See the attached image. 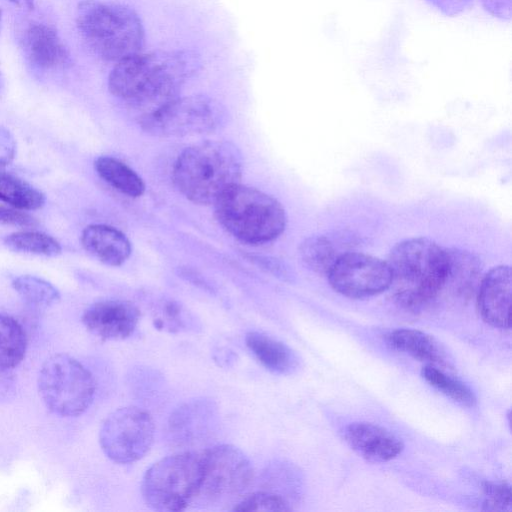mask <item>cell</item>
Segmentation results:
<instances>
[{
  "label": "cell",
  "mask_w": 512,
  "mask_h": 512,
  "mask_svg": "<svg viewBox=\"0 0 512 512\" xmlns=\"http://www.w3.org/2000/svg\"><path fill=\"white\" fill-rule=\"evenodd\" d=\"M511 269L507 265L492 268L480 281L477 305L489 325L510 328Z\"/></svg>",
  "instance_id": "obj_14"
},
{
  "label": "cell",
  "mask_w": 512,
  "mask_h": 512,
  "mask_svg": "<svg viewBox=\"0 0 512 512\" xmlns=\"http://www.w3.org/2000/svg\"><path fill=\"white\" fill-rule=\"evenodd\" d=\"M396 298L406 306H419L444 288L447 250L427 238H411L396 244L387 261Z\"/></svg>",
  "instance_id": "obj_4"
},
{
  "label": "cell",
  "mask_w": 512,
  "mask_h": 512,
  "mask_svg": "<svg viewBox=\"0 0 512 512\" xmlns=\"http://www.w3.org/2000/svg\"><path fill=\"white\" fill-rule=\"evenodd\" d=\"M5 245L14 250L45 256L61 253L60 243L53 237L37 231H18L4 239Z\"/></svg>",
  "instance_id": "obj_25"
},
{
  "label": "cell",
  "mask_w": 512,
  "mask_h": 512,
  "mask_svg": "<svg viewBox=\"0 0 512 512\" xmlns=\"http://www.w3.org/2000/svg\"><path fill=\"white\" fill-rule=\"evenodd\" d=\"M200 460V478L191 506H234L254 480L250 459L233 445L220 444L205 449L200 452Z\"/></svg>",
  "instance_id": "obj_6"
},
{
  "label": "cell",
  "mask_w": 512,
  "mask_h": 512,
  "mask_svg": "<svg viewBox=\"0 0 512 512\" xmlns=\"http://www.w3.org/2000/svg\"><path fill=\"white\" fill-rule=\"evenodd\" d=\"M227 121L224 107L204 95H190L166 102L140 117L141 128L157 137H183L213 133Z\"/></svg>",
  "instance_id": "obj_9"
},
{
  "label": "cell",
  "mask_w": 512,
  "mask_h": 512,
  "mask_svg": "<svg viewBox=\"0 0 512 512\" xmlns=\"http://www.w3.org/2000/svg\"><path fill=\"white\" fill-rule=\"evenodd\" d=\"M0 200L23 211L37 210L45 203V197L38 189L2 170H0Z\"/></svg>",
  "instance_id": "obj_23"
},
{
  "label": "cell",
  "mask_w": 512,
  "mask_h": 512,
  "mask_svg": "<svg viewBox=\"0 0 512 512\" xmlns=\"http://www.w3.org/2000/svg\"><path fill=\"white\" fill-rule=\"evenodd\" d=\"M0 223L18 226H33L36 224L33 217L26 213L0 207Z\"/></svg>",
  "instance_id": "obj_31"
},
{
  "label": "cell",
  "mask_w": 512,
  "mask_h": 512,
  "mask_svg": "<svg viewBox=\"0 0 512 512\" xmlns=\"http://www.w3.org/2000/svg\"><path fill=\"white\" fill-rule=\"evenodd\" d=\"M84 249L109 266L122 265L131 254V243L124 233L104 224H91L81 235Z\"/></svg>",
  "instance_id": "obj_17"
},
{
  "label": "cell",
  "mask_w": 512,
  "mask_h": 512,
  "mask_svg": "<svg viewBox=\"0 0 512 512\" xmlns=\"http://www.w3.org/2000/svg\"><path fill=\"white\" fill-rule=\"evenodd\" d=\"M10 1L13 2L16 5H20L22 0H10Z\"/></svg>",
  "instance_id": "obj_33"
},
{
  "label": "cell",
  "mask_w": 512,
  "mask_h": 512,
  "mask_svg": "<svg viewBox=\"0 0 512 512\" xmlns=\"http://www.w3.org/2000/svg\"><path fill=\"white\" fill-rule=\"evenodd\" d=\"M23 49L35 68L63 69L70 65V53L55 29L44 23H32L24 32Z\"/></svg>",
  "instance_id": "obj_15"
},
{
  "label": "cell",
  "mask_w": 512,
  "mask_h": 512,
  "mask_svg": "<svg viewBox=\"0 0 512 512\" xmlns=\"http://www.w3.org/2000/svg\"><path fill=\"white\" fill-rule=\"evenodd\" d=\"M198 64L195 53L188 50L141 51L114 65L108 89L143 115L176 98Z\"/></svg>",
  "instance_id": "obj_1"
},
{
  "label": "cell",
  "mask_w": 512,
  "mask_h": 512,
  "mask_svg": "<svg viewBox=\"0 0 512 512\" xmlns=\"http://www.w3.org/2000/svg\"><path fill=\"white\" fill-rule=\"evenodd\" d=\"M245 342L250 352L267 370L275 374H290L296 370L298 359L295 353L281 341L259 331H249Z\"/></svg>",
  "instance_id": "obj_18"
},
{
  "label": "cell",
  "mask_w": 512,
  "mask_h": 512,
  "mask_svg": "<svg viewBox=\"0 0 512 512\" xmlns=\"http://www.w3.org/2000/svg\"><path fill=\"white\" fill-rule=\"evenodd\" d=\"M483 489L486 496L483 504L484 510L501 511L510 509L511 491L508 485L485 482Z\"/></svg>",
  "instance_id": "obj_30"
},
{
  "label": "cell",
  "mask_w": 512,
  "mask_h": 512,
  "mask_svg": "<svg viewBox=\"0 0 512 512\" xmlns=\"http://www.w3.org/2000/svg\"><path fill=\"white\" fill-rule=\"evenodd\" d=\"M438 7L445 9H458L461 0H432Z\"/></svg>",
  "instance_id": "obj_32"
},
{
  "label": "cell",
  "mask_w": 512,
  "mask_h": 512,
  "mask_svg": "<svg viewBox=\"0 0 512 512\" xmlns=\"http://www.w3.org/2000/svg\"><path fill=\"white\" fill-rule=\"evenodd\" d=\"M332 288L349 298L379 294L391 285L387 261L360 252L343 254L327 273Z\"/></svg>",
  "instance_id": "obj_11"
},
{
  "label": "cell",
  "mask_w": 512,
  "mask_h": 512,
  "mask_svg": "<svg viewBox=\"0 0 512 512\" xmlns=\"http://www.w3.org/2000/svg\"><path fill=\"white\" fill-rule=\"evenodd\" d=\"M348 445L370 462H386L397 457L403 443L387 429L367 422H354L344 430Z\"/></svg>",
  "instance_id": "obj_16"
},
{
  "label": "cell",
  "mask_w": 512,
  "mask_h": 512,
  "mask_svg": "<svg viewBox=\"0 0 512 512\" xmlns=\"http://www.w3.org/2000/svg\"><path fill=\"white\" fill-rule=\"evenodd\" d=\"M422 376L431 386L461 405L467 407L475 405L476 397L471 389L442 370L428 364L422 369Z\"/></svg>",
  "instance_id": "obj_26"
},
{
  "label": "cell",
  "mask_w": 512,
  "mask_h": 512,
  "mask_svg": "<svg viewBox=\"0 0 512 512\" xmlns=\"http://www.w3.org/2000/svg\"><path fill=\"white\" fill-rule=\"evenodd\" d=\"M233 511H291L292 503L285 498L265 491L258 490L245 494L233 507Z\"/></svg>",
  "instance_id": "obj_28"
},
{
  "label": "cell",
  "mask_w": 512,
  "mask_h": 512,
  "mask_svg": "<svg viewBox=\"0 0 512 512\" xmlns=\"http://www.w3.org/2000/svg\"><path fill=\"white\" fill-rule=\"evenodd\" d=\"M38 389L51 412L63 417H76L91 405L96 383L91 372L75 358L56 354L42 364Z\"/></svg>",
  "instance_id": "obj_8"
},
{
  "label": "cell",
  "mask_w": 512,
  "mask_h": 512,
  "mask_svg": "<svg viewBox=\"0 0 512 512\" xmlns=\"http://www.w3.org/2000/svg\"><path fill=\"white\" fill-rule=\"evenodd\" d=\"M348 239L341 236H313L300 245V256L312 270L327 274L333 264L349 252Z\"/></svg>",
  "instance_id": "obj_19"
},
{
  "label": "cell",
  "mask_w": 512,
  "mask_h": 512,
  "mask_svg": "<svg viewBox=\"0 0 512 512\" xmlns=\"http://www.w3.org/2000/svg\"><path fill=\"white\" fill-rule=\"evenodd\" d=\"M155 425L150 413L136 406L121 407L107 416L99 431L105 455L115 463L129 464L150 450Z\"/></svg>",
  "instance_id": "obj_10"
},
{
  "label": "cell",
  "mask_w": 512,
  "mask_h": 512,
  "mask_svg": "<svg viewBox=\"0 0 512 512\" xmlns=\"http://www.w3.org/2000/svg\"><path fill=\"white\" fill-rule=\"evenodd\" d=\"M26 347L27 338L20 323L0 313V372L17 366L24 358Z\"/></svg>",
  "instance_id": "obj_22"
},
{
  "label": "cell",
  "mask_w": 512,
  "mask_h": 512,
  "mask_svg": "<svg viewBox=\"0 0 512 512\" xmlns=\"http://www.w3.org/2000/svg\"><path fill=\"white\" fill-rule=\"evenodd\" d=\"M200 452L184 451L164 457L145 472L141 494L157 511L176 512L191 506L199 483Z\"/></svg>",
  "instance_id": "obj_7"
},
{
  "label": "cell",
  "mask_w": 512,
  "mask_h": 512,
  "mask_svg": "<svg viewBox=\"0 0 512 512\" xmlns=\"http://www.w3.org/2000/svg\"><path fill=\"white\" fill-rule=\"evenodd\" d=\"M218 421L219 410L213 399H191L174 409L169 416V439L177 446L196 444L213 433Z\"/></svg>",
  "instance_id": "obj_12"
},
{
  "label": "cell",
  "mask_w": 512,
  "mask_h": 512,
  "mask_svg": "<svg viewBox=\"0 0 512 512\" xmlns=\"http://www.w3.org/2000/svg\"><path fill=\"white\" fill-rule=\"evenodd\" d=\"M14 290L28 304L47 307L60 298L59 291L48 281L32 275H21L13 279Z\"/></svg>",
  "instance_id": "obj_24"
},
{
  "label": "cell",
  "mask_w": 512,
  "mask_h": 512,
  "mask_svg": "<svg viewBox=\"0 0 512 512\" xmlns=\"http://www.w3.org/2000/svg\"><path fill=\"white\" fill-rule=\"evenodd\" d=\"M389 343L399 351L429 365L443 362V351L430 335L414 329H398L389 335Z\"/></svg>",
  "instance_id": "obj_20"
},
{
  "label": "cell",
  "mask_w": 512,
  "mask_h": 512,
  "mask_svg": "<svg viewBox=\"0 0 512 512\" xmlns=\"http://www.w3.org/2000/svg\"><path fill=\"white\" fill-rule=\"evenodd\" d=\"M214 206L219 223L234 237L248 244L270 242L286 226V213L277 199L240 183L225 190Z\"/></svg>",
  "instance_id": "obj_5"
},
{
  "label": "cell",
  "mask_w": 512,
  "mask_h": 512,
  "mask_svg": "<svg viewBox=\"0 0 512 512\" xmlns=\"http://www.w3.org/2000/svg\"><path fill=\"white\" fill-rule=\"evenodd\" d=\"M242 176L238 148L226 141H205L187 147L172 171L179 192L197 204H211Z\"/></svg>",
  "instance_id": "obj_2"
},
{
  "label": "cell",
  "mask_w": 512,
  "mask_h": 512,
  "mask_svg": "<svg viewBox=\"0 0 512 512\" xmlns=\"http://www.w3.org/2000/svg\"><path fill=\"white\" fill-rule=\"evenodd\" d=\"M94 165L98 175L121 193L129 197H139L145 192L142 178L122 161L101 156Z\"/></svg>",
  "instance_id": "obj_21"
},
{
  "label": "cell",
  "mask_w": 512,
  "mask_h": 512,
  "mask_svg": "<svg viewBox=\"0 0 512 512\" xmlns=\"http://www.w3.org/2000/svg\"><path fill=\"white\" fill-rule=\"evenodd\" d=\"M76 26L92 52L108 62L116 64L144 47L141 18L122 3L84 0L76 9Z\"/></svg>",
  "instance_id": "obj_3"
},
{
  "label": "cell",
  "mask_w": 512,
  "mask_h": 512,
  "mask_svg": "<svg viewBox=\"0 0 512 512\" xmlns=\"http://www.w3.org/2000/svg\"><path fill=\"white\" fill-rule=\"evenodd\" d=\"M1 25H2V10L0 9V30H1Z\"/></svg>",
  "instance_id": "obj_34"
},
{
  "label": "cell",
  "mask_w": 512,
  "mask_h": 512,
  "mask_svg": "<svg viewBox=\"0 0 512 512\" xmlns=\"http://www.w3.org/2000/svg\"><path fill=\"white\" fill-rule=\"evenodd\" d=\"M140 311L124 300H103L89 306L82 315L87 330L103 340H124L136 330Z\"/></svg>",
  "instance_id": "obj_13"
},
{
  "label": "cell",
  "mask_w": 512,
  "mask_h": 512,
  "mask_svg": "<svg viewBox=\"0 0 512 512\" xmlns=\"http://www.w3.org/2000/svg\"><path fill=\"white\" fill-rule=\"evenodd\" d=\"M294 471L286 463H271L261 474V490L277 494L291 502L293 492Z\"/></svg>",
  "instance_id": "obj_27"
},
{
  "label": "cell",
  "mask_w": 512,
  "mask_h": 512,
  "mask_svg": "<svg viewBox=\"0 0 512 512\" xmlns=\"http://www.w3.org/2000/svg\"><path fill=\"white\" fill-rule=\"evenodd\" d=\"M156 329L169 333H180L195 330L197 324L188 317L180 305L173 301L165 302L153 318Z\"/></svg>",
  "instance_id": "obj_29"
}]
</instances>
